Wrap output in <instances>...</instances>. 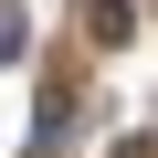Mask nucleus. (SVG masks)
Returning <instances> with one entry per match:
<instances>
[{"mask_svg": "<svg viewBox=\"0 0 158 158\" xmlns=\"http://www.w3.org/2000/svg\"><path fill=\"white\" fill-rule=\"evenodd\" d=\"M116 158H148V137H127V148H116Z\"/></svg>", "mask_w": 158, "mask_h": 158, "instance_id": "nucleus-2", "label": "nucleus"}, {"mask_svg": "<svg viewBox=\"0 0 158 158\" xmlns=\"http://www.w3.org/2000/svg\"><path fill=\"white\" fill-rule=\"evenodd\" d=\"M21 53H32V21H21V11H11V0H0V74H11V63H21Z\"/></svg>", "mask_w": 158, "mask_h": 158, "instance_id": "nucleus-1", "label": "nucleus"}]
</instances>
